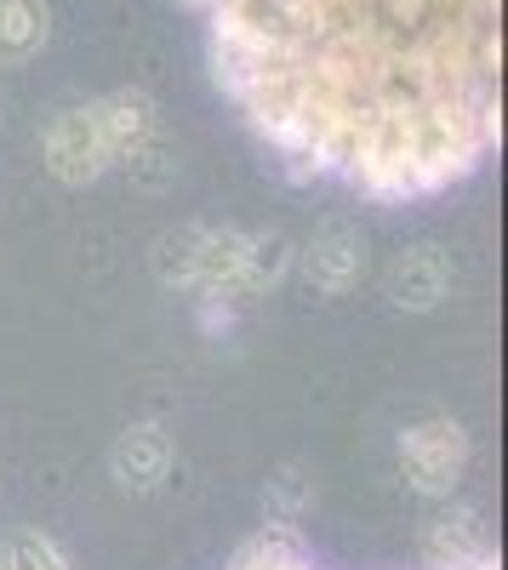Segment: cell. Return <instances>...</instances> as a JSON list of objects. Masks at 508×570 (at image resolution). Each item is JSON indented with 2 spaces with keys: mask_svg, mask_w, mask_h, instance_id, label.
Masks as SVG:
<instances>
[{
  "mask_svg": "<svg viewBox=\"0 0 508 570\" xmlns=\"http://www.w3.org/2000/svg\"><path fill=\"white\" fill-rule=\"evenodd\" d=\"M252 252L257 234H235V228H177L160 240L155 268L177 292H217V285H241L252 274Z\"/></svg>",
  "mask_w": 508,
  "mask_h": 570,
  "instance_id": "obj_1",
  "label": "cell"
},
{
  "mask_svg": "<svg viewBox=\"0 0 508 570\" xmlns=\"http://www.w3.org/2000/svg\"><path fill=\"white\" fill-rule=\"evenodd\" d=\"M400 473L418 497H451L457 480L469 473V434L451 416L411 422L400 434Z\"/></svg>",
  "mask_w": 508,
  "mask_h": 570,
  "instance_id": "obj_2",
  "label": "cell"
},
{
  "mask_svg": "<svg viewBox=\"0 0 508 570\" xmlns=\"http://www.w3.org/2000/svg\"><path fill=\"white\" fill-rule=\"evenodd\" d=\"M40 149H46V171H52L58 183H69V188L98 183V177L115 166V149H109L98 115H91V104H75V109L52 115Z\"/></svg>",
  "mask_w": 508,
  "mask_h": 570,
  "instance_id": "obj_3",
  "label": "cell"
},
{
  "mask_svg": "<svg viewBox=\"0 0 508 570\" xmlns=\"http://www.w3.org/2000/svg\"><path fill=\"white\" fill-rule=\"evenodd\" d=\"M177 462V440H172V428L166 422H131L120 428V440L109 445V473H115V485L131 491V497H149L166 485V473Z\"/></svg>",
  "mask_w": 508,
  "mask_h": 570,
  "instance_id": "obj_4",
  "label": "cell"
},
{
  "mask_svg": "<svg viewBox=\"0 0 508 570\" xmlns=\"http://www.w3.org/2000/svg\"><path fill=\"white\" fill-rule=\"evenodd\" d=\"M303 274H309L314 292L343 297L349 285H360V274H365V234L354 223H326L309 240V252H303Z\"/></svg>",
  "mask_w": 508,
  "mask_h": 570,
  "instance_id": "obj_5",
  "label": "cell"
},
{
  "mask_svg": "<svg viewBox=\"0 0 508 570\" xmlns=\"http://www.w3.org/2000/svg\"><path fill=\"white\" fill-rule=\"evenodd\" d=\"M446 292H451V257H446L434 240H423V246H411V252L394 257V268H389V297H394V308L429 314V308L446 303Z\"/></svg>",
  "mask_w": 508,
  "mask_h": 570,
  "instance_id": "obj_6",
  "label": "cell"
},
{
  "mask_svg": "<svg viewBox=\"0 0 508 570\" xmlns=\"http://www.w3.org/2000/svg\"><path fill=\"white\" fill-rule=\"evenodd\" d=\"M91 115H98V126H104V137H109L115 160H126L144 137H155V98H149L144 86L104 91V98L91 104Z\"/></svg>",
  "mask_w": 508,
  "mask_h": 570,
  "instance_id": "obj_7",
  "label": "cell"
},
{
  "mask_svg": "<svg viewBox=\"0 0 508 570\" xmlns=\"http://www.w3.org/2000/svg\"><path fill=\"white\" fill-rule=\"evenodd\" d=\"M52 40V7L46 0H0V63L23 69Z\"/></svg>",
  "mask_w": 508,
  "mask_h": 570,
  "instance_id": "obj_8",
  "label": "cell"
},
{
  "mask_svg": "<svg viewBox=\"0 0 508 570\" xmlns=\"http://www.w3.org/2000/svg\"><path fill=\"white\" fill-rule=\"evenodd\" d=\"M0 570H69V553L46 531H12L0 537Z\"/></svg>",
  "mask_w": 508,
  "mask_h": 570,
  "instance_id": "obj_9",
  "label": "cell"
}]
</instances>
